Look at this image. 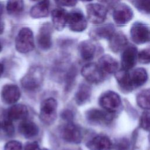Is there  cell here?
Here are the masks:
<instances>
[{
	"label": "cell",
	"mask_w": 150,
	"mask_h": 150,
	"mask_svg": "<svg viewBox=\"0 0 150 150\" xmlns=\"http://www.w3.org/2000/svg\"><path fill=\"white\" fill-rule=\"evenodd\" d=\"M80 1H81L83 2H88V1H91L92 0H80Z\"/></svg>",
	"instance_id": "cell-43"
},
{
	"label": "cell",
	"mask_w": 150,
	"mask_h": 150,
	"mask_svg": "<svg viewBox=\"0 0 150 150\" xmlns=\"http://www.w3.org/2000/svg\"><path fill=\"white\" fill-rule=\"evenodd\" d=\"M15 46L16 50L21 53H27L33 50V33L29 28L23 27L19 30L15 38Z\"/></svg>",
	"instance_id": "cell-1"
},
{
	"label": "cell",
	"mask_w": 150,
	"mask_h": 150,
	"mask_svg": "<svg viewBox=\"0 0 150 150\" xmlns=\"http://www.w3.org/2000/svg\"><path fill=\"white\" fill-rule=\"evenodd\" d=\"M133 15V11L130 6L124 3L117 5L112 13L113 19L118 25L128 23L132 19Z\"/></svg>",
	"instance_id": "cell-7"
},
{
	"label": "cell",
	"mask_w": 150,
	"mask_h": 150,
	"mask_svg": "<svg viewBox=\"0 0 150 150\" xmlns=\"http://www.w3.org/2000/svg\"><path fill=\"white\" fill-rule=\"evenodd\" d=\"M4 29V24L0 19V34H1Z\"/></svg>",
	"instance_id": "cell-39"
},
{
	"label": "cell",
	"mask_w": 150,
	"mask_h": 150,
	"mask_svg": "<svg viewBox=\"0 0 150 150\" xmlns=\"http://www.w3.org/2000/svg\"><path fill=\"white\" fill-rule=\"evenodd\" d=\"M33 1H36V2H40V1H43V0H32Z\"/></svg>",
	"instance_id": "cell-44"
},
{
	"label": "cell",
	"mask_w": 150,
	"mask_h": 150,
	"mask_svg": "<svg viewBox=\"0 0 150 150\" xmlns=\"http://www.w3.org/2000/svg\"><path fill=\"white\" fill-rule=\"evenodd\" d=\"M1 99L3 102L8 104L16 103L21 97V91L19 87L12 84L5 85L1 90Z\"/></svg>",
	"instance_id": "cell-13"
},
{
	"label": "cell",
	"mask_w": 150,
	"mask_h": 150,
	"mask_svg": "<svg viewBox=\"0 0 150 150\" xmlns=\"http://www.w3.org/2000/svg\"><path fill=\"white\" fill-rule=\"evenodd\" d=\"M4 150H22V145L18 141H10L5 145Z\"/></svg>",
	"instance_id": "cell-34"
},
{
	"label": "cell",
	"mask_w": 150,
	"mask_h": 150,
	"mask_svg": "<svg viewBox=\"0 0 150 150\" xmlns=\"http://www.w3.org/2000/svg\"><path fill=\"white\" fill-rule=\"evenodd\" d=\"M68 12L63 8L54 9L51 13L53 27L59 31L62 30L67 25Z\"/></svg>",
	"instance_id": "cell-16"
},
{
	"label": "cell",
	"mask_w": 150,
	"mask_h": 150,
	"mask_svg": "<svg viewBox=\"0 0 150 150\" xmlns=\"http://www.w3.org/2000/svg\"><path fill=\"white\" fill-rule=\"evenodd\" d=\"M62 136L64 140L72 144H79L82 140V133L77 125L69 122L62 129Z\"/></svg>",
	"instance_id": "cell-10"
},
{
	"label": "cell",
	"mask_w": 150,
	"mask_h": 150,
	"mask_svg": "<svg viewBox=\"0 0 150 150\" xmlns=\"http://www.w3.org/2000/svg\"><path fill=\"white\" fill-rule=\"evenodd\" d=\"M115 32V28L112 24H107L96 28L90 32L91 36L95 39H109Z\"/></svg>",
	"instance_id": "cell-22"
},
{
	"label": "cell",
	"mask_w": 150,
	"mask_h": 150,
	"mask_svg": "<svg viewBox=\"0 0 150 150\" xmlns=\"http://www.w3.org/2000/svg\"><path fill=\"white\" fill-rule=\"evenodd\" d=\"M56 3L59 5L72 7L76 5L77 0H54Z\"/></svg>",
	"instance_id": "cell-35"
},
{
	"label": "cell",
	"mask_w": 150,
	"mask_h": 150,
	"mask_svg": "<svg viewBox=\"0 0 150 150\" xmlns=\"http://www.w3.org/2000/svg\"><path fill=\"white\" fill-rule=\"evenodd\" d=\"M3 13V4L0 2V19Z\"/></svg>",
	"instance_id": "cell-41"
},
{
	"label": "cell",
	"mask_w": 150,
	"mask_h": 150,
	"mask_svg": "<svg viewBox=\"0 0 150 150\" xmlns=\"http://www.w3.org/2000/svg\"><path fill=\"white\" fill-rule=\"evenodd\" d=\"M138 57V51L135 46L129 45L126 46L121 55V66L122 69L129 70L135 65Z\"/></svg>",
	"instance_id": "cell-12"
},
{
	"label": "cell",
	"mask_w": 150,
	"mask_h": 150,
	"mask_svg": "<svg viewBox=\"0 0 150 150\" xmlns=\"http://www.w3.org/2000/svg\"><path fill=\"white\" fill-rule=\"evenodd\" d=\"M106 1H108V2H114V1H116L117 0H105Z\"/></svg>",
	"instance_id": "cell-42"
},
{
	"label": "cell",
	"mask_w": 150,
	"mask_h": 150,
	"mask_svg": "<svg viewBox=\"0 0 150 150\" xmlns=\"http://www.w3.org/2000/svg\"><path fill=\"white\" fill-rule=\"evenodd\" d=\"M78 49L81 57L84 60L89 61L94 57L96 47L91 40H86L79 43Z\"/></svg>",
	"instance_id": "cell-20"
},
{
	"label": "cell",
	"mask_w": 150,
	"mask_h": 150,
	"mask_svg": "<svg viewBox=\"0 0 150 150\" xmlns=\"http://www.w3.org/2000/svg\"><path fill=\"white\" fill-rule=\"evenodd\" d=\"M130 35L132 40L138 44L150 42V28L141 22H135L131 27Z\"/></svg>",
	"instance_id": "cell-5"
},
{
	"label": "cell",
	"mask_w": 150,
	"mask_h": 150,
	"mask_svg": "<svg viewBox=\"0 0 150 150\" xmlns=\"http://www.w3.org/2000/svg\"><path fill=\"white\" fill-rule=\"evenodd\" d=\"M117 150H126L128 148V142L127 141L122 139L117 144Z\"/></svg>",
	"instance_id": "cell-38"
},
{
	"label": "cell",
	"mask_w": 150,
	"mask_h": 150,
	"mask_svg": "<svg viewBox=\"0 0 150 150\" xmlns=\"http://www.w3.org/2000/svg\"><path fill=\"white\" fill-rule=\"evenodd\" d=\"M2 128L8 135H12L14 132V127L12 121L6 118L2 122Z\"/></svg>",
	"instance_id": "cell-33"
},
{
	"label": "cell",
	"mask_w": 150,
	"mask_h": 150,
	"mask_svg": "<svg viewBox=\"0 0 150 150\" xmlns=\"http://www.w3.org/2000/svg\"><path fill=\"white\" fill-rule=\"evenodd\" d=\"M19 132L26 138H31L36 137L39 133L38 125L29 121H23L19 125Z\"/></svg>",
	"instance_id": "cell-24"
},
{
	"label": "cell",
	"mask_w": 150,
	"mask_h": 150,
	"mask_svg": "<svg viewBox=\"0 0 150 150\" xmlns=\"http://www.w3.org/2000/svg\"><path fill=\"white\" fill-rule=\"evenodd\" d=\"M138 59L142 64L150 63V47L139 52L138 53Z\"/></svg>",
	"instance_id": "cell-32"
},
{
	"label": "cell",
	"mask_w": 150,
	"mask_h": 150,
	"mask_svg": "<svg viewBox=\"0 0 150 150\" xmlns=\"http://www.w3.org/2000/svg\"><path fill=\"white\" fill-rule=\"evenodd\" d=\"M76 70L75 68H71L68 73H67L66 77V91H69L74 83L76 76Z\"/></svg>",
	"instance_id": "cell-30"
},
{
	"label": "cell",
	"mask_w": 150,
	"mask_h": 150,
	"mask_svg": "<svg viewBox=\"0 0 150 150\" xmlns=\"http://www.w3.org/2000/svg\"><path fill=\"white\" fill-rule=\"evenodd\" d=\"M0 128H2V122H0Z\"/></svg>",
	"instance_id": "cell-46"
},
{
	"label": "cell",
	"mask_w": 150,
	"mask_h": 150,
	"mask_svg": "<svg viewBox=\"0 0 150 150\" xmlns=\"http://www.w3.org/2000/svg\"><path fill=\"white\" fill-rule=\"evenodd\" d=\"M4 65L1 63H0V77L1 76L3 72H4Z\"/></svg>",
	"instance_id": "cell-40"
},
{
	"label": "cell",
	"mask_w": 150,
	"mask_h": 150,
	"mask_svg": "<svg viewBox=\"0 0 150 150\" xmlns=\"http://www.w3.org/2000/svg\"><path fill=\"white\" fill-rule=\"evenodd\" d=\"M42 150H49V149H46V148H44V149H43Z\"/></svg>",
	"instance_id": "cell-47"
},
{
	"label": "cell",
	"mask_w": 150,
	"mask_h": 150,
	"mask_svg": "<svg viewBox=\"0 0 150 150\" xmlns=\"http://www.w3.org/2000/svg\"><path fill=\"white\" fill-rule=\"evenodd\" d=\"M57 102L53 98L45 100L40 106L39 117L41 121L47 125L52 124L57 116Z\"/></svg>",
	"instance_id": "cell-3"
},
{
	"label": "cell",
	"mask_w": 150,
	"mask_h": 150,
	"mask_svg": "<svg viewBox=\"0 0 150 150\" xmlns=\"http://www.w3.org/2000/svg\"><path fill=\"white\" fill-rule=\"evenodd\" d=\"M49 0H43L38 2L30 10V15L33 18L39 19L46 18L49 14Z\"/></svg>",
	"instance_id": "cell-21"
},
{
	"label": "cell",
	"mask_w": 150,
	"mask_h": 150,
	"mask_svg": "<svg viewBox=\"0 0 150 150\" xmlns=\"http://www.w3.org/2000/svg\"><path fill=\"white\" fill-rule=\"evenodd\" d=\"M140 127L144 130L150 131V112H144L141 117L139 121Z\"/></svg>",
	"instance_id": "cell-31"
},
{
	"label": "cell",
	"mask_w": 150,
	"mask_h": 150,
	"mask_svg": "<svg viewBox=\"0 0 150 150\" xmlns=\"http://www.w3.org/2000/svg\"><path fill=\"white\" fill-rule=\"evenodd\" d=\"M130 77L134 88L139 87L146 83L148 79V74L144 68L138 67L132 71L130 73Z\"/></svg>",
	"instance_id": "cell-25"
},
{
	"label": "cell",
	"mask_w": 150,
	"mask_h": 150,
	"mask_svg": "<svg viewBox=\"0 0 150 150\" xmlns=\"http://www.w3.org/2000/svg\"><path fill=\"white\" fill-rule=\"evenodd\" d=\"M91 89L86 84L81 83L79 86L77 91L75 94V101L78 105H83L86 103L90 97Z\"/></svg>",
	"instance_id": "cell-26"
},
{
	"label": "cell",
	"mask_w": 150,
	"mask_h": 150,
	"mask_svg": "<svg viewBox=\"0 0 150 150\" xmlns=\"http://www.w3.org/2000/svg\"><path fill=\"white\" fill-rule=\"evenodd\" d=\"M61 116L63 119H64V120H66L69 122H71V121L73 118V114L72 112L69 110L63 111Z\"/></svg>",
	"instance_id": "cell-37"
},
{
	"label": "cell",
	"mask_w": 150,
	"mask_h": 150,
	"mask_svg": "<svg viewBox=\"0 0 150 150\" xmlns=\"http://www.w3.org/2000/svg\"><path fill=\"white\" fill-rule=\"evenodd\" d=\"M28 115V110L26 105L15 104L11 107L7 111L6 118L12 121L25 120Z\"/></svg>",
	"instance_id": "cell-19"
},
{
	"label": "cell",
	"mask_w": 150,
	"mask_h": 150,
	"mask_svg": "<svg viewBox=\"0 0 150 150\" xmlns=\"http://www.w3.org/2000/svg\"><path fill=\"white\" fill-rule=\"evenodd\" d=\"M86 12L87 19L94 24L101 23L107 18V10L106 8L99 4H88L86 6Z\"/></svg>",
	"instance_id": "cell-6"
},
{
	"label": "cell",
	"mask_w": 150,
	"mask_h": 150,
	"mask_svg": "<svg viewBox=\"0 0 150 150\" xmlns=\"http://www.w3.org/2000/svg\"><path fill=\"white\" fill-rule=\"evenodd\" d=\"M52 30V26L49 23H43L40 27L37 36V43L41 49L47 50L51 47Z\"/></svg>",
	"instance_id": "cell-11"
},
{
	"label": "cell",
	"mask_w": 150,
	"mask_h": 150,
	"mask_svg": "<svg viewBox=\"0 0 150 150\" xmlns=\"http://www.w3.org/2000/svg\"><path fill=\"white\" fill-rule=\"evenodd\" d=\"M98 65L104 73L108 74L116 73L118 67V62L109 54L101 56L98 60Z\"/></svg>",
	"instance_id": "cell-17"
},
{
	"label": "cell",
	"mask_w": 150,
	"mask_h": 150,
	"mask_svg": "<svg viewBox=\"0 0 150 150\" xmlns=\"http://www.w3.org/2000/svg\"><path fill=\"white\" fill-rule=\"evenodd\" d=\"M115 77L122 90L130 91L134 89L131 80L130 73H129L128 70L122 69L117 71L115 74Z\"/></svg>",
	"instance_id": "cell-23"
},
{
	"label": "cell",
	"mask_w": 150,
	"mask_h": 150,
	"mask_svg": "<svg viewBox=\"0 0 150 150\" xmlns=\"http://www.w3.org/2000/svg\"><path fill=\"white\" fill-rule=\"evenodd\" d=\"M86 146L90 150H111L112 144L107 136L98 135L90 140Z\"/></svg>",
	"instance_id": "cell-15"
},
{
	"label": "cell",
	"mask_w": 150,
	"mask_h": 150,
	"mask_svg": "<svg viewBox=\"0 0 150 150\" xmlns=\"http://www.w3.org/2000/svg\"><path fill=\"white\" fill-rule=\"evenodd\" d=\"M133 5L140 12L150 13V0H131Z\"/></svg>",
	"instance_id": "cell-29"
},
{
	"label": "cell",
	"mask_w": 150,
	"mask_h": 150,
	"mask_svg": "<svg viewBox=\"0 0 150 150\" xmlns=\"http://www.w3.org/2000/svg\"><path fill=\"white\" fill-rule=\"evenodd\" d=\"M1 50H2V46H1V43H0V52L1 51Z\"/></svg>",
	"instance_id": "cell-45"
},
{
	"label": "cell",
	"mask_w": 150,
	"mask_h": 150,
	"mask_svg": "<svg viewBox=\"0 0 150 150\" xmlns=\"http://www.w3.org/2000/svg\"><path fill=\"white\" fill-rule=\"evenodd\" d=\"M99 104L106 111L112 113L117 112L121 105L120 96L114 91H107L99 98Z\"/></svg>",
	"instance_id": "cell-4"
},
{
	"label": "cell",
	"mask_w": 150,
	"mask_h": 150,
	"mask_svg": "<svg viewBox=\"0 0 150 150\" xmlns=\"http://www.w3.org/2000/svg\"><path fill=\"white\" fill-rule=\"evenodd\" d=\"M23 8V0H8L6 4V11L9 15H19L22 13Z\"/></svg>",
	"instance_id": "cell-27"
},
{
	"label": "cell",
	"mask_w": 150,
	"mask_h": 150,
	"mask_svg": "<svg viewBox=\"0 0 150 150\" xmlns=\"http://www.w3.org/2000/svg\"><path fill=\"white\" fill-rule=\"evenodd\" d=\"M110 112L98 109L93 108L88 110L86 113L87 120L91 123L97 124H107L112 120Z\"/></svg>",
	"instance_id": "cell-14"
},
{
	"label": "cell",
	"mask_w": 150,
	"mask_h": 150,
	"mask_svg": "<svg viewBox=\"0 0 150 150\" xmlns=\"http://www.w3.org/2000/svg\"><path fill=\"white\" fill-rule=\"evenodd\" d=\"M108 40L110 48L114 53H117L124 49L128 43L127 38L121 32H114Z\"/></svg>",
	"instance_id": "cell-18"
},
{
	"label": "cell",
	"mask_w": 150,
	"mask_h": 150,
	"mask_svg": "<svg viewBox=\"0 0 150 150\" xmlns=\"http://www.w3.org/2000/svg\"><path fill=\"white\" fill-rule=\"evenodd\" d=\"M149 141H150V135H149Z\"/></svg>",
	"instance_id": "cell-48"
},
{
	"label": "cell",
	"mask_w": 150,
	"mask_h": 150,
	"mask_svg": "<svg viewBox=\"0 0 150 150\" xmlns=\"http://www.w3.org/2000/svg\"><path fill=\"white\" fill-rule=\"evenodd\" d=\"M67 25L71 31L81 32L86 29L87 22L86 17L81 12L76 11L68 13Z\"/></svg>",
	"instance_id": "cell-8"
},
{
	"label": "cell",
	"mask_w": 150,
	"mask_h": 150,
	"mask_svg": "<svg viewBox=\"0 0 150 150\" xmlns=\"http://www.w3.org/2000/svg\"><path fill=\"white\" fill-rule=\"evenodd\" d=\"M138 105L144 110H150V88L142 90L137 96Z\"/></svg>",
	"instance_id": "cell-28"
},
{
	"label": "cell",
	"mask_w": 150,
	"mask_h": 150,
	"mask_svg": "<svg viewBox=\"0 0 150 150\" xmlns=\"http://www.w3.org/2000/svg\"><path fill=\"white\" fill-rule=\"evenodd\" d=\"M24 150H40V149L38 142H28L25 145Z\"/></svg>",
	"instance_id": "cell-36"
},
{
	"label": "cell",
	"mask_w": 150,
	"mask_h": 150,
	"mask_svg": "<svg viewBox=\"0 0 150 150\" xmlns=\"http://www.w3.org/2000/svg\"><path fill=\"white\" fill-rule=\"evenodd\" d=\"M81 73L87 81L92 83H98L103 80L104 73L94 63L85 64L81 69Z\"/></svg>",
	"instance_id": "cell-9"
},
{
	"label": "cell",
	"mask_w": 150,
	"mask_h": 150,
	"mask_svg": "<svg viewBox=\"0 0 150 150\" xmlns=\"http://www.w3.org/2000/svg\"><path fill=\"white\" fill-rule=\"evenodd\" d=\"M43 80V73L39 67H31L28 72L22 77L21 83L22 87L29 91L38 88L42 84Z\"/></svg>",
	"instance_id": "cell-2"
}]
</instances>
